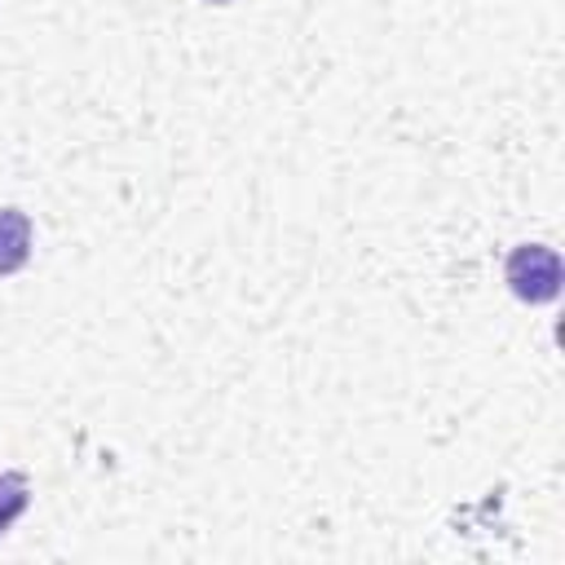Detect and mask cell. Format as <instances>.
Returning a JSON list of instances; mask_svg holds the SVG:
<instances>
[{
  "label": "cell",
  "mask_w": 565,
  "mask_h": 565,
  "mask_svg": "<svg viewBox=\"0 0 565 565\" xmlns=\"http://www.w3.org/2000/svg\"><path fill=\"white\" fill-rule=\"evenodd\" d=\"M508 287L525 305H547L561 291V256L543 243H521L508 256Z\"/></svg>",
  "instance_id": "6da1fadb"
},
{
  "label": "cell",
  "mask_w": 565,
  "mask_h": 565,
  "mask_svg": "<svg viewBox=\"0 0 565 565\" xmlns=\"http://www.w3.org/2000/svg\"><path fill=\"white\" fill-rule=\"evenodd\" d=\"M31 256V216L18 207H0V278L18 274Z\"/></svg>",
  "instance_id": "7a4b0ae2"
},
{
  "label": "cell",
  "mask_w": 565,
  "mask_h": 565,
  "mask_svg": "<svg viewBox=\"0 0 565 565\" xmlns=\"http://www.w3.org/2000/svg\"><path fill=\"white\" fill-rule=\"evenodd\" d=\"M26 503H31L26 477H22V472H0V534L26 512Z\"/></svg>",
  "instance_id": "3957f363"
},
{
  "label": "cell",
  "mask_w": 565,
  "mask_h": 565,
  "mask_svg": "<svg viewBox=\"0 0 565 565\" xmlns=\"http://www.w3.org/2000/svg\"><path fill=\"white\" fill-rule=\"evenodd\" d=\"M207 4H230V0H207Z\"/></svg>",
  "instance_id": "277c9868"
}]
</instances>
